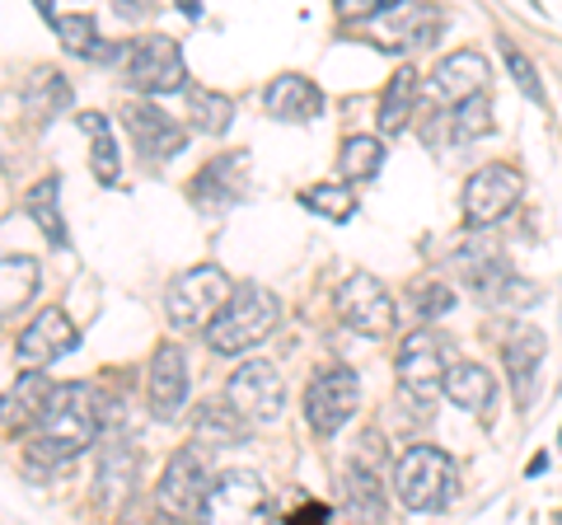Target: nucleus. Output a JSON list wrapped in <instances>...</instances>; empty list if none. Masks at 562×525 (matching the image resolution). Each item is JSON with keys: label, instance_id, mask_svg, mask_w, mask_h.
Here are the masks:
<instances>
[{"label": "nucleus", "instance_id": "nucleus-1", "mask_svg": "<svg viewBox=\"0 0 562 525\" xmlns=\"http://www.w3.org/2000/svg\"><path fill=\"white\" fill-rule=\"evenodd\" d=\"M99 399L85 380L70 384H52L47 409L29 432V465H70L85 446H94L99 432Z\"/></svg>", "mask_w": 562, "mask_h": 525}, {"label": "nucleus", "instance_id": "nucleus-2", "mask_svg": "<svg viewBox=\"0 0 562 525\" xmlns=\"http://www.w3.org/2000/svg\"><path fill=\"white\" fill-rule=\"evenodd\" d=\"M281 320V305H277V295L268 287H239L231 291V301L221 305V314L206 324V347L211 353H221V357H239V353H249V347H258L262 338L277 328Z\"/></svg>", "mask_w": 562, "mask_h": 525}, {"label": "nucleus", "instance_id": "nucleus-3", "mask_svg": "<svg viewBox=\"0 0 562 525\" xmlns=\"http://www.w3.org/2000/svg\"><path fill=\"white\" fill-rule=\"evenodd\" d=\"M460 488V469L441 446H408L394 465V493L408 512H446Z\"/></svg>", "mask_w": 562, "mask_h": 525}, {"label": "nucleus", "instance_id": "nucleus-4", "mask_svg": "<svg viewBox=\"0 0 562 525\" xmlns=\"http://www.w3.org/2000/svg\"><path fill=\"white\" fill-rule=\"evenodd\" d=\"M231 277H225V268H216V262H198V268L179 272L169 282V295H165V314L173 328H183V334H192V328H206L211 320L221 314V305L231 301Z\"/></svg>", "mask_w": 562, "mask_h": 525}, {"label": "nucleus", "instance_id": "nucleus-5", "mask_svg": "<svg viewBox=\"0 0 562 525\" xmlns=\"http://www.w3.org/2000/svg\"><path fill=\"white\" fill-rule=\"evenodd\" d=\"M454 268H460V282L487 305H530L539 295L530 282H520V277L512 272V262L502 258V249L487 244V239L454 254Z\"/></svg>", "mask_w": 562, "mask_h": 525}, {"label": "nucleus", "instance_id": "nucleus-6", "mask_svg": "<svg viewBox=\"0 0 562 525\" xmlns=\"http://www.w3.org/2000/svg\"><path fill=\"white\" fill-rule=\"evenodd\" d=\"M127 80L136 94H179L188 85V66H183V47L169 33H146L127 47Z\"/></svg>", "mask_w": 562, "mask_h": 525}, {"label": "nucleus", "instance_id": "nucleus-7", "mask_svg": "<svg viewBox=\"0 0 562 525\" xmlns=\"http://www.w3.org/2000/svg\"><path fill=\"white\" fill-rule=\"evenodd\" d=\"M446 338L436 328H417L398 343V384L413 404H436L446 390Z\"/></svg>", "mask_w": 562, "mask_h": 525}, {"label": "nucleus", "instance_id": "nucleus-8", "mask_svg": "<svg viewBox=\"0 0 562 525\" xmlns=\"http://www.w3.org/2000/svg\"><path fill=\"white\" fill-rule=\"evenodd\" d=\"M333 305H338V320L366 338H384V334H394V324H398L390 287L371 272H351L338 287V295H333Z\"/></svg>", "mask_w": 562, "mask_h": 525}, {"label": "nucleus", "instance_id": "nucleus-9", "mask_svg": "<svg viewBox=\"0 0 562 525\" xmlns=\"http://www.w3.org/2000/svg\"><path fill=\"white\" fill-rule=\"evenodd\" d=\"M357 404H361V380L347 366H328V371H319L305 384V423L319 436L342 432L351 423V413H357Z\"/></svg>", "mask_w": 562, "mask_h": 525}, {"label": "nucleus", "instance_id": "nucleus-10", "mask_svg": "<svg viewBox=\"0 0 562 525\" xmlns=\"http://www.w3.org/2000/svg\"><path fill=\"white\" fill-rule=\"evenodd\" d=\"M225 394L244 413V423H254V427H272L286 413V384H281L277 366L268 361H244L231 376V384H225Z\"/></svg>", "mask_w": 562, "mask_h": 525}, {"label": "nucleus", "instance_id": "nucleus-11", "mask_svg": "<svg viewBox=\"0 0 562 525\" xmlns=\"http://www.w3.org/2000/svg\"><path fill=\"white\" fill-rule=\"evenodd\" d=\"M516 202H520V169L483 165L469 174V183H464V221L469 225L487 231V225H497Z\"/></svg>", "mask_w": 562, "mask_h": 525}, {"label": "nucleus", "instance_id": "nucleus-12", "mask_svg": "<svg viewBox=\"0 0 562 525\" xmlns=\"http://www.w3.org/2000/svg\"><path fill=\"white\" fill-rule=\"evenodd\" d=\"M206 488H211L206 450L202 446H183L160 474V506L169 516H202Z\"/></svg>", "mask_w": 562, "mask_h": 525}, {"label": "nucleus", "instance_id": "nucleus-13", "mask_svg": "<svg viewBox=\"0 0 562 525\" xmlns=\"http://www.w3.org/2000/svg\"><path fill=\"white\" fill-rule=\"evenodd\" d=\"M375 47L384 52H417L441 38V10L427 5V0H398L384 14H375Z\"/></svg>", "mask_w": 562, "mask_h": 525}, {"label": "nucleus", "instance_id": "nucleus-14", "mask_svg": "<svg viewBox=\"0 0 562 525\" xmlns=\"http://www.w3.org/2000/svg\"><path fill=\"white\" fill-rule=\"evenodd\" d=\"M122 122H127L132 146H136L140 160L160 165V160H173V155L183 150V127L165 109H155L150 94L146 99H132L127 109H122Z\"/></svg>", "mask_w": 562, "mask_h": 525}, {"label": "nucleus", "instance_id": "nucleus-15", "mask_svg": "<svg viewBox=\"0 0 562 525\" xmlns=\"http://www.w3.org/2000/svg\"><path fill=\"white\" fill-rule=\"evenodd\" d=\"M483 90H487V62H483V52H473V47L450 52V57L436 62L431 76H427V99L446 103V109H454V103H464Z\"/></svg>", "mask_w": 562, "mask_h": 525}, {"label": "nucleus", "instance_id": "nucleus-16", "mask_svg": "<svg viewBox=\"0 0 562 525\" xmlns=\"http://www.w3.org/2000/svg\"><path fill=\"white\" fill-rule=\"evenodd\" d=\"M76 343H80V334H76V324L66 320V310L47 305V310L33 314V320L24 324V334L14 338V357H20L24 366H52Z\"/></svg>", "mask_w": 562, "mask_h": 525}, {"label": "nucleus", "instance_id": "nucleus-17", "mask_svg": "<svg viewBox=\"0 0 562 525\" xmlns=\"http://www.w3.org/2000/svg\"><path fill=\"white\" fill-rule=\"evenodd\" d=\"M262 512H268V493H262L258 474H244V469L221 474L206 488V502H202L206 521H258Z\"/></svg>", "mask_w": 562, "mask_h": 525}, {"label": "nucleus", "instance_id": "nucleus-18", "mask_svg": "<svg viewBox=\"0 0 562 525\" xmlns=\"http://www.w3.org/2000/svg\"><path fill=\"white\" fill-rule=\"evenodd\" d=\"M244 179H249V155L231 150V155H216L211 165H202L192 174V202L216 212V206H235L244 198Z\"/></svg>", "mask_w": 562, "mask_h": 525}, {"label": "nucleus", "instance_id": "nucleus-19", "mask_svg": "<svg viewBox=\"0 0 562 525\" xmlns=\"http://www.w3.org/2000/svg\"><path fill=\"white\" fill-rule=\"evenodd\" d=\"M52 394V380L43 376V366H29V371L0 394V436H20L33 432V423L43 417Z\"/></svg>", "mask_w": 562, "mask_h": 525}, {"label": "nucleus", "instance_id": "nucleus-20", "mask_svg": "<svg viewBox=\"0 0 562 525\" xmlns=\"http://www.w3.org/2000/svg\"><path fill=\"white\" fill-rule=\"evenodd\" d=\"M262 109H268L272 118H281V122H314L324 113V90L310 76L286 71L262 90Z\"/></svg>", "mask_w": 562, "mask_h": 525}, {"label": "nucleus", "instance_id": "nucleus-21", "mask_svg": "<svg viewBox=\"0 0 562 525\" xmlns=\"http://www.w3.org/2000/svg\"><path fill=\"white\" fill-rule=\"evenodd\" d=\"M188 399V361L179 347L160 343L150 357V413L155 417H179Z\"/></svg>", "mask_w": 562, "mask_h": 525}, {"label": "nucleus", "instance_id": "nucleus-22", "mask_svg": "<svg viewBox=\"0 0 562 525\" xmlns=\"http://www.w3.org/2000/svg\"><path fill=\"white\" fill-rule=\"evenodd\" d=\"M543 328L535 324H520L506 334L502 343V361H506V376L516 380V394H520V404H530V390H535V376H539V366H543Z\"/></svg>", "mask_w": 562, "mask_h": 525}, {"label": "nucleus", "instance_id": "nucleus-23", "mask_svg": "<svg viewBox=\"0 0 562 525\" xmlns=\"http://www.w3.org/2000/svg\"><path fill=\"white\" fill-rule=\"evenodd\" d=\"M454 409L464 413H483L492 399H497V380H492V371H483L479 361H454L446 371V390H441Z\"/></svg>", "mask_w": 562, "mask_h": 525}, {"label": "nucleus", "instance_id": "nucleus-24", "mask_svg": "<svg viewBox=\"0 0 562 525\" xmlns=\"http://www.w3.org/2000/svg\"><path fill=\"white\" fill-rule=\"evenodd\" d=\"M417 71L413 66H398V71L390 76V85H384V94H380V113H375V122H380V136H398L403 127H408V118H413V109H417Z\"/></svg>", "mask_w": 562, "mask_h": 525}, {"label": "nucleus", "instance_id": "nucleus-25", "mask_svg": "<svg viewBox=\"0 0 562 525\" xmlns=\"http://www.w3.org/2000/svg\"><path fill=\"white\" fill-rule=\"evenodd\" d=\"M33 295H38V258H0V320H14Z\"/></svg>", "mask_w": 562, "mask_h": 525}, {"label": "nucleus", "instance_id": "nucleus-26", "mask_svg": "<svg viewBox=\"0 0 562 525\" xmlns=\"http://www.w3.org/2000/svg\"><path fill=\"white\" fill-rule=\"evenodd\" d=\"M24 109H29V118L33 122H52L57 113H66L70 109V85H66V76L61 71H33L29 76V85H24Z\"/></svg>", "mask_w": 562, "mask_h": 525}, {"label": "nucleus", "instance_id": "nucleus-27", "mask_svg": "<svg viewBox=\"0 0 562 525\" xmlns=\"http://www.w3.org/2000/svg\"><path fill=\"white\" fill-rule=\"evenodd\" d=\"M24 212L38 221V231L66 249V221H61V179H38L24 192Z\"/></svg>", "mask_w": 562, "mask_h": 525}, {"label": "nucleus", "instance_id": "nucleus-28", "mask_svg": "<svg viewBox=\"0 0 562 525\" xmlns=\"http://www.w3.org/2000/svg\"><path fill=\"white\" fill-rule=\"evenodd\" d=\"M80 127L85 136H90V165H94V179L99 183H117L122 174V160H117V142H113V127L103 113H80Z\"/></svg>", "mask_w": 562, "mask_h": 525}, {"label": "nucleus", "instance_id": "nucleus-29", "mask_svg": "<svg viewBox=\"0 0 562 525\" xmlns=\"http://www.w3.org/2000/svg\"><path fill=\"white\" fill-rule=\"evenodd\" d=\"M380 165H384L380 136H347L342 150H338V169H342V179H351V183H371L380 174Z\"/></svg>", "mask_w": 562, "mask_h": 525}, {"label": "nucleus", "instance_id": "nucleus-30", "mask_svg": "<svg viewBox=\"0 0 562 525\" xmlns=\"http://www.w3.org/2000/svg\"><path fill=\"white\" fill-rule=\"evenodd\" d=\"M188 122H192V132H202V136H225V127L235 122V103L216 90H192Z\"/></svg>", "mask_w": 562, "mask_h": 525}, {"label": "nucleus", "instance_id": "nucleus-31", "mask_svg": "<svg viewBox=\"0 0 562 525\" xmlns=\"http://www.w3.org/2000/svg\"><path fill=\"white\" fill-rule=\"evenodd\" d=\"M301 206L319 212V216L333 221V225H347L351 216H357V188H351V183H319V188H305V192H301Z\"/></svg>", "mask_w": 562, "mask_h": 525}, {"label": "nucleus", "instance_id": "nucleus-32", "mask_svg": "<svg viewBox=\"0 0 562 525\" xmlns=\"http://www.w3.org/2000/svg\"><path fill=\"white\" fill-rule=\"evenodd\" d=\"M492 132V109H487V99L483 94H473L464 103H454L450 109V142L454 146H464V142H479V136Z\"/></svg>", "mask_w": 562, "mask_h": 525}, {"label": "nucleus", "instance_id": "nucleus-33", "mask_svg": "<svg viewBox=\"0 0 562 525\" xmlns=\"http://www.w3.org/2000/svg\"><path fill=\"white\" fill-rule=\"evenodd\" d=\"M52 29H57V38L70 57H99L103 43H99V29H94L90 14H57Z\"/></svg>", "mask_w": 562, "mask_h": 525}, {"label": "nucleus", "instance_id": "nucleus-34", "mask_svg": "<svg viewBox=\"0 0 562 525\" xmlns=\"http://www.w3.org/2000/svg\"><path fill=\"white\" fill-rule=\"evenodd\" d=\"M347 506L357 516H384V488L371 469H347Z\"/></svg>", "mask_w": 562, "mask_h": 525}, {"label": "nucleus", "instance_id": "nucleus-35", "mask_svg": "<svg viewBox=\"0 0 562 525\" xmlns=\"http://www.w3.org/2000/svg\"><path fill=\"white\" fill-rule=\"evenodd\" d=\"M198 432L206 436V446H231L244 432V413L235 404H206L198 417Z\"/></svg>", "mask_w": 562, "mask_h": 525}, {"label": "nucleus", "instance_id": "nucleus-36", "mask_svg": "<svg viewBox=\"0 0 562 525\" xmlns=\"http://www.w3.org/2000/svg\"><path fill=\"white\" fill-rule=\"evenodd\" d=\"M497 47H502V57H506V71H512V80L520 85V94L530 99V103H543V80L535 76V62L525 57V52H520L512 38H506V33L497 38Z\"/></svg>", "mask_w": 562, "mask_h": 525}, {"label": "nucleus", "instance_id": "nucleus-37", "mask_svg": "<svg viewBox=\"0 0 562 525\" xmlns=\"http://www.w3.org/2000/svg\"><path fill=\"white\" fill-rule=\"evenodd\" d=\"M390 5H398V0H333L342 24H371L375 14H384Z\"/></svg>", "mask_w": 562, "mask_h": 525}, {"label": "nucleus", "instance_id": "nucleus-38", "mask_svg": "<svg viewBox=\"0 0 562 525\" xmlns=\"http://www.w3.org/2000/svg\"><path fill=\"white\" fill-rule=\"evenodd\" d=\"M454 305V295L446 287H422L417 291V310H422V320H436V314H446Z\"/></svg>", "mask_w": 562, "mask_h": 525}, {"label": "nucleus", "instance_id": "nucleus-39", "mask_svg": "<svg viewBox=\"0 0 562 525\" xmlns=\"http://www.w3.org/2000/svg\"><path fill=\"white\" fill-rule=\"evenodd\" d=\"M117 14L122 20H140V14H150L146 0H117Z\"/></svg>", "mask_w": 562, "mask_h": 525}, {"label": "nucleus", "instance_id": "nucleus-40", "mask_svg": "<svg viewBox=\"0 0 562 525\" xmlns=\"http://www.w3.org/2000/svg\"><path fill=\"white\" fill-rule=\"evenodd\" d=\"M328 516V506H301V512H295V521H324Z\"/></svg>", "mask_w": 562, "mask_h": 525}, {"label": "nucleus", "instance_id": "nucleus-41", "mask_svg": "<svg viewBox=\"0 0 562 525\" xmlns=\"http://www.w3.org/2000/svg\"><path fill=\"white\" fill-rule=\"evenodd\" d=\"M543 469H549V455H543V450H539V455H535V460H530V465H525V474H543Z\"/></svg>", "mask_w": 562, "mask_h": 525}, {"label": "nucleus", "instance_id": "nucleus-42", "mask_svg": "<svg viewBox=\"0 0 562 525\" xmlns=\"http://www.w3.org/2000/svg\"><path fill=\"white\" fill-rule=\"evenodd\" d=\"M173 5H179L183 14H192V20H198V0H173Z\"/></svg>", "mask_w": 562, "mask_h": 525}]
</instances>
